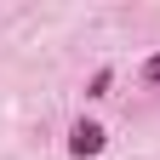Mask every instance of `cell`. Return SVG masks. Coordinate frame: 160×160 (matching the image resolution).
<instances>
[{
	"label": "cell",
	"instance_id": "obj_2",
	"mask_svg": "<svg viewBox=\"0 0 160 160\" xmlns=\"http://www.w3.org/2000/svg\"><path fill=\"white\" fill-rule=\"evenodd\" d=\"M109 80H114L109 69H97V74H92V92H86V97H109Z\"/></svg>",
	"mask_w": 160,
	"mask_h": 160
},
{
	"label": "cell",
	"instance_id": "obj_3",
	"mask_svg": "<svg viewBox=\"0 0 160 160\" xmlns=\"http://www.w3.org/2000/svg\"><path fill=\"white\" fill-rule=\"evenodd\" d=\"M143 80H149V86H160V52H154L149 63H143Z\"/></svg>",
	"mask_w": 160,
	"mask_h": 160
},
{
	"label": "cell",
	"instance_id": "obj_1",
	"mask_svg": "<svg viewBox=\"0 0 160 160\" xmlns=\"http://www.w3.org/2000/svg\"><path fill=\"white\" fill-rule=\"evenodd\" d=\"M103 143H109V132L97 126V120H74V132H69V154L92 160V154H103Z\"/></svg>",
	"mask_w": 160,
	"mask_h": 160
}]
</instances>
